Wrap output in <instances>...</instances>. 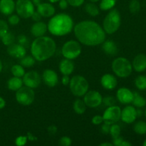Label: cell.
Segmentation results:
<instances>
[{"mask_svg": "<svg viewBox=\"0 0 146 146\" xmlns=\"http://www.w3.org/2000/svg\"><path fill=\"white\" fill-rule=\"evenodd\" d=\"M47 131H48V133L50 135H55L57 133V127L55 125H50L47 128Z\"/></svg>", "mask_w": 146, "mask_h": 146, "instance_id": "cell-44", "label": "cell"}, {"mask_svg": "<svg viewBox=\"0 0 146 146\" xmlns=\"http://www.w3.org/2000/svg\"><path fill=\"white\" fill-rule=\"evenodd\" d=\"M135 86L140 90L146 89V76H139L135 80Z\"/></svg>", "mask_w": 146, "mask_h": 146, "instance_id": "cell-33", "label": "cell"}, {"mask_svg": "<svg viewBox=\"0 0 146 146\" xmlns=\"http://www.w3.org/2000/svg\"><path fill=\"white\" fill-rule=\"evenodd\" d=\"M109 133L111 135L113 139L116 138L117 137L120 136V134H121V127L118 125H117V124H112V125H111Z\"/></svg>", "mask_w": 146, "mask_h": 146, "instance_id": "cell-34", "label": "cell"}, {"mask_svg": "<svg viewBox=\"0 0 146 146\" xmlns=\"http://www.w3.org/2000/svg\"><path fill=\"white\" fill-rule=\"evenodd\" d=\"M86 106L89 108H96L99 106L103 102L102 96L98 91H87L84 99Z\"/></svg>", "mask_w": 146, "mask_h": 146, "instance_id": "cell-11", "label": "cell"}, {"mask_svg": "<svg viewBox=\"0 0 146 146\" xmlns=\"http://www.w3.org/2000/svg\"><path fill=\"white\" fill-rule=\"evenodd\" d=\"M27 136H22V135H20V136L17 137L15 140V144L18 146H23L26 145V143H27Z\"/></svg>", "mask_w": 146, "mask_h": 146, "instance_id": "cell-41", "label": "cell"}, {"mask_svg": "<svg viewBox=\"0 0 146 146\" xmlns=\"http://www.w3.org/2000/svg\"><path fill=\"white\" fill-rule=\"evenodd\" d=\"M70 78L69 77H68V76L67 75H64V76H63L62 78V84L64 86H67L70 83Z\"/></svg>", "mask_w": 146, "mask_h": 146, "instance_id": "cell-49", "label": "cell"}, {"mask_svg": "<svg viewBox=\"0 0 146 146\" xmlns=\"http://www.w3.org/2000/svg\"><path fill=\"white\" fill-rule=\"evenodd\" d=\"M61 51L66 58L73 60L79 56L81 53V47L78 41L71 40L64 44Z\"/></svg>", "mask_w": 146, "mask_h": 146, "instance_id": "cell-7", "label": "cell"}, {"mask_svg": "<svg viewBox=\"0 0 146 146\" xmlns=\"http://www.w3.org/2000/svg\"><path fill=\"white\" fill-rule=\"evenodd\" d=\"M136 113H137V117L141 116L142 115V111L141 110H136Z\"/></svg>", "mask_w": 146, "mask_h": 146, "instance_id": "cell-53", "label": "cell"}, {"mask_svg": "<svg viewBox=\"0 0 146 146\" xmlns=\"http://www.w3.org/2000/svg\"><path fill=\"white\" fill-rule=\"evenodd\" d=\"M133 67L137 72H143L146 69V56L140 54L134 58L133 61Z\"/></svg>", "mask_w": 146, "mask_h": 146, "instance_id": "cell-20", "label": "cell"}, {"mask_svg": "<svg viewBox=\"0 0 146 146\" xmlns=\"http://www.w3.org/2000/svg\"><path fill=\"white\" fill-rule=\"evenodd\" d=\"M19 64L22 66L23 67H27L29 68L31 67L35 64V58L31 56H24L23 58H20Z\"/></svg>", "mask_w": 146, "mask_h": 146, "instance_id": "cell-29", "label": "cell"}, {"mask_svg": "<svg viewBox=\"0 0 146 146\" xmlns=\"http://www.w3.org/2000/svg\"><path fill=\"white\" fill-rule=\"evenodd\" d=\"M103 122H104V118H103V116H101V115H96L93 117L92 123L94 125H101Z\"/></svg>", "mask_w": 146, "mask_h": 146, "instance_id": "cell-43", "label": "cell"}, {"mask_svg": "<svg viewBox=\"0 0 146 146\" xmlns=\"http://www.w3.org/2000/svg\"><path fill=\"white\" fill-rule=\"evenodd\" d=\"M121 24V14L115 9H111L103 22V27L105 32L108 34H113L116 32Z\"/></svg>", "mask_w": 146, "mask_h": 146, "instance_id": "cell-4", "label": "cell"}, {"mask_svg": "<svg viewBox=\"0 0 146 146\" xmlns=\"http://www.w3.org/2000/svg\"><path fill=\"white\" fill-rule=\"evenodd\" d=\"M59 70L63 75H70L74 70V64L68 58L63 59L59 64Z\"/></svg>", "mask_w": 146, "mask_h": 146, "instance_id": "cell-22", "label": "cell"}, {"mask_svg": "<svg viewBox=\"0 0 146 146\" xmlns=\"http://www.w3.org/2000/svg\"><path fill=\"white\" fill-rule=\"evenodd\" d=\"M116 4V0H101L100 9L103 11H108L114 7Z\"/></svg>", "mask_w": 146, "mask_h": 146, "instance_id": "cell-30", "label": "cell"}, {"mask_svg": "<svg viewBox=\"0 0 146 146\" xmlns=\"http://www.w3.org/2000/svg\"><path fill=\"white\" fill-rule=\"evenodd\" d=\"M141 9V4L138 0H131L129 4V10L133 14L138 12Z\"/></svg>", "mask_w": 146, "mask_h": 146, "instance_id": "cell-35", "label": "cell"}, {"mask_svg": "<svg viewBox=\"0 0 146 146\" xmlns=\"http://www.w3.org/2000/svg\"><path fill=\"white\" fill-rule=\"evenodd\" d=\"M73 108H74V110L76 112V113L81 115V114L85 113L86 106L84 101H82L81 99H77L74 101Z\"/></svg>", "mask_w": 146, "mask_h": 146, "instance_id": "cell-25", "label": "cell"}, {"mask_svg": "<svg viewBox=\"0 0 146 146\" xmlns=\"http://www.w3.org/2000/svg\"><path fill=\"white\" fill-rule=\"evenodd\" d=\"M70 90L73 95L76 96H83L88 90V83L82 76H74L70 80Z\"/></svg>", "mask_w": 146, "mask_h": 146, "instance_id": "cell-6", "label": "cell"}, {"mask_svg": "<svg viewBox=\"0 0 146 146\" xmlns=\"http://www.w3.org/2000/svg\"><path fill=\"white\" fill-rule=\"evenodd\" d=\"M101 146H113V143H104L100 144Z\"/></svg>", "mask_w": 146, "mask_h": 146, "instance_id": "cell-52", "label": "cell"}, {"mask_svg": "<svg viewBox=\"0 0 146 146\" xmlns=\"http://www.w3.org/2000/svg\"><path fill=\"white\" fill-rule=\"evenodd\" d=\"M72 143V141L69 137L64 136L61 138H60L59 141H58V144L62 146H70Z\"/></svg>", "mask_w": 146, "mask_h": 146, "instance_id": "cell-38", "label": "cell"}, {"mask_svg": "<svg viewBox=\"0 0 146 146\" xmlns=\"http://www.w3.org/2000/svg\"><path fill=\"white\" fill-rule=\"evenodd\" d=\"M37 11L41 17H51L55 14V8L49 3H40L37 5Z\"/></svg>", "mask_w": 146, "mask_h": 146, "instance_id": "cell-17", "label": "cell"}, {"mask_svg": "<svg viewBox=\"0 0 146 146\" xmlns=\"http://www.w3.org/2000/svg\"><path fill=\"white\" fill-rule=\"evenodd\" d=\"M35 94L33 88L27 86H21L16 93L17 102L22 106H29L34 102Z\"/></svg>", "mask_w": 146, "mask_h": 146, "instance_id": "cell-8", "label": "cell"}, {"mask_svg": "<svg viewBox=\"0 0 146 146\" xmlns=\"http://www.w3.org/2000/svg\"><path fill=\"white\" fill-rule=\"evenodd\" d=\"M7 53L10 56L14 58H21L27 54V50L24 46L19 44H11L8 46L7 48Z\"/></svg>", "mask_w": 146, "mask_h": 146, "instance_id": "cell-14", "label": "cell"}, {"mask_svg": "<svg viewBox=\"0 0 146 146\" xmlns=\"http://www.w3.org/2000/svg\"><path fill=\"white\" fill-rule=\"evenodd\" d=\"M23 84L31 88H36L41 84V77L39 74L35 71H29L25 73L23 76Z\"/></svg>", "mask_w": 146, "mask_h": 146, "instance_id": "cell-12", "label": "cell"}, {"mask_svg": "<svg viewBox=\"0 0 146 146\" xmlns=\"http://www.w3.org/2000/svg\"><path fill=\"white\" fill-rule=\"evenodd\" d=\"M117 99L123 104H128L132 103L133 98V93L127 88H120L116 93Z\"/></svg>", "mask_w": 146, "mask_h": 146, "instance_id": "cell-16", "label": "cell"}, {"mask_svg": "<svg viewBox=\"0 0 146 146\" xmlns=\"http://www.w3.org/2000/svg\"><path fill=\"white\" fill-rule=\"evenodd\" d=\"M74 34L79 42L88 46L102 44L106 39V32L98 23L82 21L74 27Z\"/></svg>", "mask_w": 146, "mask_h": 146, "instance_id": "cell-1", "label": "cell"}, {"mask_svg": "<svg viewBox=\"0 0 146 146\" xmlns=\"http://www.w3.org/2000/svg\"><path fill=\"white\" fill-rule=\"evenodd\" d=\"M101 84L104 88L107 90H113L116 87L118 81L113 75L106 74L102 76L101 79Z\"/></svg>", "mask_w": 146, "mask_h": 146, "instance_id": "cell-18", "label": "cell"}, {"mask_svg": "<svg viewBox=\"0 0 146 146\" xmlns=\"http://www.w3.org/2000/svg\"><path fill=\"white\" fill-rule=\"evenodd\" d=\"M23 84H24L23 81L21 78L14 76L9 79L8 82H7V87L11 91H17L22 86Z\"/></svg>", "mask_w": 146, "mask_h": 146, "instance_id": "cell-24", "label": "cell"}, {"mask_svg": "<svg viewBox=\"0 0 146 146\" xmlns=\"http://www.w3.org/2000/svg\"><path fill=\"white\" fill-rule=\"evenodd\" d=\"M49 1L51 3H56L57 2V1H59V0H49Z\"/></svg>", "mask_w": 146, "mask_h": 146, "instance_id": "cell-56", "label": "cell"}, {"mask_svg": "<svg viewBox=\"0 0 146 146\" xmlns=\"http://www.w3.org/2000/svg\"><path fill=\"white\" fill-rule=\"evenodd\" d=\"M11 71L14 76L19 78L23 77L25 74V70L21 64H16L13 66L11 68Z\"/></svg>", "mask_w": 146, "mask_h": 146, "instance_id": "cell-28", "label": "cell"}, {"mask_svg": "<svg viewBox=\"0 0 146 146\" xmlns=\"http://www.w3.org/2000/svg\"><path fill=\"white\" fill-rule=\"evenodd\" d=\"M42 78L44 84L48 87H54L58 82V75L54 70H45L43 73Z\"/></svg>", "mask_w": 146, "mask_h": 146, "instance_id": "cell-15", "label": "cell"}, {"mask_svg": "<svg viewBox=\"0 0 146 146\" xmlns=\"http://www.w3.org/2000/svg\"><path fill=\"white\" fill-rule=\"evenodd\" d=\"M1 70H2V63H1V60H0V73H1Z\"/></svg>", "mask_w": 146, "mask_h": 146, "instance_id": "cell-55", "label": "cell"}, {"mask_svg": "<svg viewBox=\"0 0 146 146\" xmlns=\"http://www.w3.org/2000/svg\"><path fill=\"white\" fill-rule=\"evenodd\" d=\"M27 139H28L29 141H37V138H36V137L34 135H33V134L31 133H30V132L27 133Z\"/></svg>", "mask_w": 146, "mask_h": 146, "instance_id": "cell-50", "label": "cell"}, {"mask_svg": "<svg viewBox=\"0 0 146 146\" xmlns=\"http://www.w3.org/2000/svg\"><path fill=\"white\" fill-rule=\"evenodd\" d=\"M145 116H146V110H145Z\"/></svg>", "mask_w": 146, "mask_h": 146, "instance_id": "cell-59", "label": "cell"}, {"mask_svg": "<svg viewBox=\"0 0 146 146\" xmlns=\"http://www.w3.org/2000/svg\"><path fill=\"white\" fill-rule=\"evenodd\" d=\"M133 104L138 108H143L146 105V100L137 92L133 93Z\"/></svg>", "mask_w": 146, "mask_h": 146, "instance_id": "cell-26", "label": "cell"}, {"mask_svg": "<svg viewBox=\"0 0 146 146\" xmlns=\"http://www.w3.org/2000/svg\"><path fill=\"white\" fill-rule=\"evenodd\" d=\"M113 144L115 146H131L132 144L126 141H124L123 138L118 136L113 139Z\"/></svg>", "mask_w": 146, "mask_h": 146, "instance_id": "cell-36", "label": "cell"}, {"mask_svg": "<svg viewBox=\"0 0 146 146\" xmlns=\"http://www.w3.org/2000/svg\"><path fill=\"white\" fill-rule=\"evenodd\" d=\"M143 146H146V140L143 142Z\"/></svg>", "mask_w": 146, "mask_h": 146, "instance_id": "cell-58", "label": "cell"}, {"mask_svg": "<svg viewBox=\"0 0 146 146\" xmlns=\"http://www.w3.org/2000/svg\"><path fill=\"white\" fill-rule=\"evenodd\" d=\"M103 102L104 103L106 106H112L115 105V99L113 97L111 96H107L103 99Z\"/></svg>", "mask_w": 146, "mask_h": 146, "instance_id": "cell-40", "label": "cell"}, {"mask_svg": "<svg viewBox=\"0 0 146 146\" xmlns=\"http://www.w3.org/2000/svg\"><path fill=\"white\" fill-rule=\"evenodd\" d=\"M17 14L22 18H30L34 12V6L31 0H17L16 3Z\"/></svg>", "mask_w": 146, "mask_h": 146, "instance_id": "cell-9", "label": "cell"}, {"mask_svg": "<svg viewBox=\"0 0 146 146\" xmlns=\"http://www.w3.org/2000/svg\"><path fill=\"white\" fill-rule=\"evenodd\" d=\"M56 45L54 39L48 36L36 37L31 45L32 56L38 61H46L55 53Z\"/></svg>", "mask_w": 146, "mask_h": 146, "instance_id": "cell-2", "label": "cell"}, {"mask_svg": "<svg viewBox=\"0 0 146 146\" xmlns=\"http://www.w3.org/2000/svg\"><path fill=\"white\" fill-rule=\"evenodd\" d=\"M102 49L106 54L110 56H115L118 53V47L114 41L108 40L102 43Z\"/></svg>", "mask_w": 146, "mask_h": 146, "instance_id": "cell-23", "label": "cell"}, {"mask_svg": "<svg viewBox=\"0 0 146 146\" xmlns=\"http://www.w3.org/2000/svg\"><path fill=\"white\" fill-rule=\"evenodd\" d=\"M19 21H20L19 17L18 15H16V14H13V15L9 16L8 18L9 23L12 26L17 25V24L19 23Z\"/></svg>", "mask_w": 146, "mask_h": 146, "instance_id": "cell-39", "label": "cell"}, {"mask_svg": "<svg viewBox=\"0 0 146 146\" xmlns=\"http://www.w3.org/2000/svg\"><path fill=\"white\" fill-rule=\"evenodd\" d=\"M133 130L139 135H143L146 133V123L144 121H138L134 125Z\"/></svg>", "mask_w": 146, "mask_h": 146, "instance_id": "cell-31", "label": "cell"}, {"mask_svg": "<svg viewBox=\"0 0 146 146\" xmlns=\"http://www.w3.org/2000/svg\"><path fill=\"white\" fill-rule=\"evenodd\" d=\"M5 105H6L5 100L0 96V109H2V108H4V107H5Z\"/></svg>", "mask_w": 146, "mask_h": 146, "instance_id": "cell-51", "label": "cell"}, {"mask_svg": "<svg viewBox=\"0 0 146 146\" xmlns=\"http://www.w3.org/2000/svg\"><path fill=\"white\" fill-rule=\"evenodd\" d=\"M112 70L118 77L127 78L132 73L133 66L127 58L124 57H118L113 61Z\"/></svg>", "mask_w": 146, "mask_h": 146, "instance_id": "cell-5", "label": "cell"}, {"mask_svg": "<svg viewBox=\"0 0 146 146\" xmlns=\"http://www.w3.org/2000/svg\"><path fill=\"white\" fill-rule=\"evenodd\" d=\"M40 1H41V0H33V1L34 2V4H36V5H38V4H40Z\"/></svg>", "mask_w": 146, "mask_h": 146, "instance_id": "cell-54", "label": "cell"}, {"mask_svg": "<svg viewBox=\"0 0 146 146\" xmlns=\"http://www.w3.org/2000/svg\"><path fill=\"white\" fill-rule=\"evenodd\" d=\"M85 10L89 15L92 17H96L99 14V9L94 3H88L85 6Z\"/></svg>", "mask_w": 146, "mask_h": 146, "instance_id": "cell-27", "label": "cell"}, {"mask_svg": "<svg viewBox=\"0 0 146 146\" xmlns=\"http://www.w3.org/2000/svg\"><path fill=\"white\" fill-rule=\"evenodd\" d=\"M137 118L136 109L133 106H128L121 111V119L125 123H132Z\"/></svg>", "mask_w": 146, "mask_h": 146, "instance_id": "cell-13", "label": "cell"}, {"mask_svg": "<svg viewBox=\"0 0 146 146\" xmlns=\"http://www.w3.org/2000/svg\"><path fill=\"white\" fill-rule=\"evenodd\" d=\"M28 40H27V38L26 36L24 35H19L18 36V42L19 44H21V45L24 46L27 43Z\"/></svg>", "mask_w": 146, "mask_h": 146, "instance_id": "cell-46", "label": "cell"}, {"mask_svg": "<svg viewBox=\"0 0 146 146\" xmlns=\"http://www.w3.org/2000/svg\"><path fill=\"white\" fill-rule=\"evenodd\" d=\"M68 2L66 0H59V3H58V6L61 9H66L68 7Z\"/></svg>", "mask_w": 146, "mask_h": 146, "instance_id": "cell-48", "label": "cell"}, {"mask_svg": "<svg viewBox=\"0 0 146 146\" xmlns=\"http://www.w3.org/2000/svg\"><path fill=\"white\" fill-rule=\"evenodd\" d=\"M14 0H0V12L4 15H11L15 9Z\"/></svg>", "mask_w": 146, "mask_h": 146, "instance_id": "cell-19", "label": "cell"}, {"mask_svg": "<svg viewBox=\"0 0 146 146\" xmlns=\"http://www.w3.org/2000/svg\"><path fill=\"white\" fill-rule=\"evenodd\" d=\"M121 110L116 106H112L107 108L103 115L104 122L112 125L121 119Z\"/></svg>", "mask_w": 146, "mask_h": 146, "instance_id": "cell-10", "label": "cell"}, {"mask_svg": "<svg viewBox=\"0 0 146 146\" xmlns=\"http://www.w3.org/2000/svg\"><path fill=\"white\" fill-rule=\"evenodd\" d=\"M31 18H32V19L34 20V21H36H36H41V16L40 15V14L38 12V11H34V12L33 13V14L32 15H31Z\"/></svg>", "mask_w": 146, "mask_h": 146, "instance_id": "cell-47", "label": "cell"}, {"mask_svg": "<svg viewBox=\"0 0 146 146\" xmlns=\"http://www.w3.org/2000/svg\"><path fill=\"white\" fill-rule=\"evenodd\" d=\"M91 2H93V3H95V2H97V1H98L99 0H89Z\"/></svg>", "mask_w": 146, "mask_h": 146, "instance_id": "cell-57", "label": "cell"}, {"mask_svg": "<svg viewBox=\"0 0 146 146\" xmlns=\"http://www.w3.org/2000/svg\"><path fill=\"white\" fill-rule=\"evenodd\" d=\"M48 30L47 25L42 21H36L31 26V33L34 36L40 37L44 36Z\"/></svg>", "mask_w": 146, "mask_h": 146, "instance_id": "cell-21", "label": "cell"}, {"mask_svg": "<svg viewBox=\"0 0 146 146\" xmlns=\"http://www.w3.org/2000/svg\"><path fill=\"white\" fill-rule=\"evenodd\" d=\"M110 128H111V125H110V124L104 123V124H103L102 126H101V131H102L104 133L108 134L109 133Z\"/></svg>", "mask_w": 146, "mask_h": 146, "instance_id": "cell-45", "label": "cell"}, {"mask_svg": "<svg viewBox=\"0 0 146 146\" xmlns=\"http://www.w3.org/2000/svg\"><path fill=\"white\" fill-rule=\"evenodd\" d=\"M8 31L9 27L7 23L4 20H0V37H2Z\"/></svg>", "mask_w": 146, "mask_h": 146, "instance_id": "cell-37", "label": "cell"}, {"mask_svg": "<svg viewBox=\"0 0 146 146\" xmlns=\"http://www.w3.org/2000/svg\"><path fill=\"white\" fill-rule=\"evenodd\" d=\"M1 38L3 44L5 46H7L11 45L15 41V37H14V34L11 32H9V31L7 33H6L2 37H1Z\"/></svg>", "mask_w": 146, "mask_h": 146, "instance_id": "cell-32", "label": "cell"}, {"mask_svg": "<svg viewBox=\"0 0 146 146\" xmlns=\"http://www.w3.org/2000/svg\"><path fill=\"white\" fill-rule=\"evenodd\" d=\"M47 27L52 35L61 36L71 32L74 27V21L68 14L61 13L54 16L48 21Z\"/></svg>", "mask_w": 146, "mask_h": 146, "instance_id": "cell-3", "label": "cell"}, {"mask_svg": "<svg viewBox=\"0 0 146 146\" xmlns=\"http://www.w3.org/2000/svg\"><path fill=\"white\" fill-rule=\"evenodd\" d=\"M69 5L74 7H78L82 5L84 3V0H66Z\"/></svg>", "mask_w": 146, "mask_h": 146, "instance_id": "cell-42", "label": "cell"}]
</instances>
